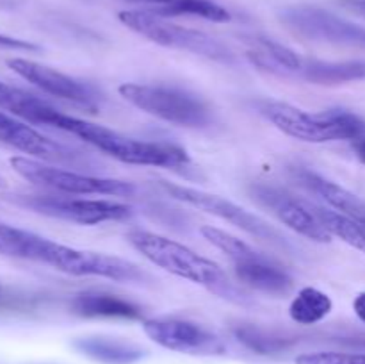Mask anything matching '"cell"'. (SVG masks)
Listing matches in <instances>:
<instances>
[{"label": "cell", "instance_id": "21", "mask_svg": "<svg viewBox=\"0 0 365 364\" xmlns=\"http://www.w3.org/2000/svg\"><path fill=\"white\" fill-rule=\"evenodd\" d=\"M334 310V302L321 289L307 285L299 289L289 305V316L298 325H316Z\"/></svg>", "mask_w": 365, "mask_h": 364}, {"label": "cell", "instance_id": "25", "mask_svg": "<svg viewBox=\"0 0 365 364\" xmlns=\"http://www.w3.org/2000/svg\"><path fill=\"white\" fill-rule=\"evenodd\" d=\"M152 13L160 14V16H192V18H203V20L216 21V24H225L230 21V13L220 6L214 0H178V2L171 4V6L160 7V9H153Z\"/></svg>", "mask_w": 365, "mask_h": 364}, {"label": "cell", "instance_id": "31", "mask_svg": "<svg viewBox=\"0 0 365 364\" xmlns=\"http://www.w3.org/2000/svg\"><path fill=\"white\" fill-rule=\"evenodd\" d=\"M143 2L153 4V6H155V9H160V7H166V6H171V4L178 2V0H143Z\"/></svg>", "mask_w": 365, "mask_h": 364}, {"label": "cell", "instance_id": "20", "mask_svg": "<svg viewBox=\"0 0 365 364\" xmlns=\"http://www.w3.org/2000/svg\"><path fill=\"white\" fill-rule=\"evenodd\" d=\"M73 346L82 355L102 364H134L146 355L145 350L139 348L134 343L103 338V335L78 338Z\"/></svg>", "mask_w": 365, "mask_h": 364}, {"label": "cell", "instance_id": "19", "mask_svg": "<svg viewBox=\"0 0 365 364\" xmlns=\"http://www.w3.org/2000/svg\"><path fill=\"white\" fill-rule=\"evenodd\" d=\"M294 77L319 86H342L365 81V61H319L305 57L302 70Z\"/></svg>", "mask_w": 365, "mask_h": 364}, {"label": "cell", "instance_id": "26", "mask_svg": "<svg viewBox=\"0 0 365 364\" xmlns=\"http://www.w3.org/2000/svg\"><path fill=\"white\" fill-rule=\"evenodd\" d=\"M296 364H365V353L310 352L296 357Z\"/></svg>", "mask_w": 365, "mask_h": 364}, {"label": "cell", "instance_id": "9", "mask_svg": "<svg viewBox=\"0 0 365 364\" xmlns=\"http://www.w3.org/2000/svg\"><path fill=\"white\" fill-rule=\"evenodd\" d=\"M159 186L164 193H168L171 198L178 200V202L187 203V206L205 211V213L212 214V216L220 218V220L228 221L234 227L245 231L246 234L253 236V238L260 239V241L269 243V245L277 246V248L291 250V243L287 241V238L278 228H274L273 225H269L266 220L257 216V214L246 211L245 207L223 198V196L212 195V193L202 191V189L196 188H189V186L173 184V182L168 181H159Z\"/></svg>", "mask_w": 365, "mask_h": 364}, {"label": "cell", "instance_id": "11", "mask_svg": "<svg viewBox=\"0 0 365 364\" xmlns=\"http://www.w3.org/2000/svg\"><path fill=\"white\" fill-rule=\"evenodd\" d=\"M0 143L21 153H27L31 159L43 161V163L77 168L96 166V161L82 150L46 138L32 125L18 120L16 116L6 113V111H0Z\"/></svg>", "mask_w": 365, "mask_h": 364}, {"label": "cell", "instance_id": "30", "mask_svg": "<svg viewBox=\"0 0 365 364\" xmlns=\"http://www.w3.org/2000/svg\"><path fill=\"white\" fill-rule=\"evenodd\" d=\"M342 6L351 9L353 13L365 16V0H342Z\"/></svg>", "mask_w": 365, "mask_h": 364}, {"label": "cell", "instance_id": "5", "mask_svg": "<svg viewBox=\"0 0 365 364\" xmlns=\"http://www.w3.org/2000/svg\"><path fill=\"white\" fill-rule=\"evenodd\" d=\"M120 95L138 109L187 128H205L212 123V111L203 98L187 89L164 84H121Z\"/></svg>", "mask_w": 365, "mask_h": 364}, {"label": "cell", "instance_id": "15", "mask_svg": "<svg viewBox=\"0 0 365 364\" xmlns=\"http://www.w3.org/2000/svg\"><path fill=\"white\" fill-rule=\"evenodd\" d=\"M7 66L20 75L24 81L31 82L43 93L56 98L66 100V102L75 103L82 109L96 111L100 107V95L86 82L77 81L70 75L57 71L53 68L39 64L36 61L24 59V57H13L7 59Z\"/></svg>", "mask_w": 365, "mask_h": 364}, {"label": "cell", "instance_id": "18", "mask_svg": "<svg viewBox=\"0 0 365 364\" xmlns=\"http://www.w3.org/2000/svg\"><path fill=\"white\" fill-rule=\"evenodd\" d=\"M71 313L81 318H110V320H141L143 309L127 298L103 291L78 293L71 300Z\"/></svg>", "mask_w": 365, "mask_h": 364}, {"label": "cell", "instance_id": "22", "mask_svg": "<svg viewBox=\"0 0 365 364\" xmlns=\"http://www.w3.org/2000/svg\"><path fill=\"white\" fill-rule=\"evenodd\" d=\"M234 335L246 348L255 353H260V355H274V353L285 352L296 341L294 338H289L285 334H278V332L246 323L237 325L234 328Z\"/></svg>", "mask_w": 365, "mask_h": 364}, {"label": "cell", "instance_id": "27", "mask_svg": "<svg viewBox=\"0 0 365 364\" xmlns=\"http://www.w3.org/2000/svg\"><path fill=\"white\" fill-rule=\"evenodd\" d=\"M0 49L4 50H27V52H34L39 50L38 45L31 41H25V39L13 38V36H7L0 32Z\"/></svg>", "mask_w": 365, "mask_h": 364}, {"label": "cell", "instance_id": "17", "mask_svg": "<svg viewBox=\"0 0 365 364\" xmlns=\"http://www.w3.org/2000/svg\"><path fill=\"white\" fill-rule=\"evenodd\" d=\"M0 109L29 125L50 128H56L57 118L63 113L41 96L6 82H0Z\"/></svg>", "mask_w": 365, "mask_h": 364}, {"label": "cell", "instance_id": "8", "mask_svg": "<svg viewBox=\"0 0 365 364\" xmlns=\"http://www.w3.org/2000/svg\"><path fill=\"white\" fill-rule=\"evenodd\" d=\"M38 263L48 264L73 277H102L114 282H134V284H143L150 278L138 264L130 261L102 252H89V250L61 245L48 238L43 241Z\"/></svg>", "mask_w": 365, "mask_h": 364}, {"label": "cell", "instance_id": "29", "mask_svg": "<svg viewBox=\"0 0 365 364\" xmlns=\"http://www.w3.org/2000/svg\"><path fill=\"white\" fill-rule=\"evenodd\" d=\"M351 148H353V152H355L356 159H359L360 163L365 164V132L360 136L359 139H355V141L351 143Z\"/></svg>", "mask_w": 365, "mask_h": 364}, {"label": "cell", "instance_id": "14", "mask_svg": "<svg viewBox=\"0 0 365 364\" xmlns=\"http://www.w3.org/2000/svg\"><path fill=\"white\" fill-rule=\"evenodd\" d=\"M250 195L259 206L271 211L282 223L287 225L298 234L316 243L331 241V234L327 231L312 209V203L291 195L285 189L267 184H252Z\"/></svg>", "mask_w": 365, "mask_h": 364}, {"label": "cell", "instance_id": "28", "mask_svg": "<svg viewBox=\"0 0 365 364\" xmlns=\"http://www.w3.org/2000/svg\"><path fill=\"white\" fill-rule=\"evenodd\" d=\"M353 310H355V314L359 316V320L365 323V291L359 293V295L355 296V300H353Z\"/></svg>", "mask_w": 365, "mask_h": 364}, {"label": "cell", "instance_id": "13", "mask_svg": "<svg viewBox=\"0 0 365 364\" xmlns=\"http://www.w3.org/2000/svg\"><path fill=\"white\" fill-rule=\"evenodd\" d=\"M143 330L153 343L171 352L189 355H221L227 352V346L216 332L184 318L163 316L145 320Z\"/></svg>", "mask_w": 365, "mask_h": 364}, {"label": "cell", "instance_id": "3", "mask_svg": "<svg viewBox=\"0 0 365 364\" xmlns=\"http://www.w3.org/2000/svg\"><path fill=\"white\" fill-rule=\"evenodd\" d=\"M259 111L278 131L305 143H353L365 132L364 118L348 109L310 113L287 102L264 100L259 103Z\"/></svg>", "mask_w": 365, "mask_h": 364}, {"label": "cell", "instance_id": "7", "mask_svg": "<svg viewBox=\"0 0 365 364\" xmlns=\"http://www.w3.org/2000/svg\"><path fill=\"white\" fill-rule=\"evenodd\" d=\"M11 166L21 178L31 184L52 189V191L63 193V195H103L130 198L138 193V188L132 182L63 170V168H56L52 164H45L43 161L31 159V157H11Z\"/></svg>", "mask_w": 365, "mask_h": 364}, {"label": "cell", "instance_id": "12", "mask_svg": "<svg viewBox=\"0 0 365 364\" xmlns=\"http://www.w3.org/2000/svg\"><path fill=\"white\" fill-rule=\"evenodd\" d=\"M280 20L287 29L312 41L337 43L365 49V27L314 6L285 7Z\"/></svg>", "mask_w": 365, "mask_h": 364}, {"label": "cell", "instance_id": "6", "mask_svg": "<svg viewBox=\"0 0 365 364\" xmlns=\"http://www.w3.org/2000/svg\"><path fill=\"white\" fill-rule=\"evenodd\" d=\"M118 18H120L125 27L138 32L139 36L160 46L182 50V52H191L195 56L205 57V59L217 61V63H234V54L220 39L212 38V36L205 34L202 31H196V29L173 24V21L166 20L160 14L152 13V11H121Z\"/></svg>", "mask_w": 365, "mask_h": 364}, {"label": "cell", "instance_id": "1", "mask_svg": "<svg viewBox=\"0 0 365 364\" xmlns=\"http://www.w3.org/2000/svg\"><path fill=\"white\" fill-rule=\"evenodd\" d=\"M127 239L143 257H146L155 266L163 268L168 273L195 282L228 302L242 303V305L250 303L248 296L228 280L227 273L220 264L200 256L189 246L155 234V232L139 231V228L128 232Z\"/></svg>", "mask_w": 365, "mask_h": 364}, {"label": "cell", "instance_id": "23", "mask_svg": "<svg viewBox=\"0 0 365 364\" xmlns=\"http://www.w3.org/2000/svg\"><path fill=\"white\" fill-rule=\"evenodd\" d=\"M45 238L0 221V256L38 261Z\"/></svg>", "mask_w": 365, "mask_h": 364}, {"label": "cell", "instance_id": "10", "mask_svg": "<svg viewBox=\"0 0 365 364\" xmlns=\"http://www.w3.org/2000/svg\"><path fill=\"white\" fill-rule=\"evenodd\" d=\"M11 202L45 216L78 225H100L128 220L134 209L127 203L103 198H71L70 195H13Z\"/></svg>", "mask_w": 365, "mask_h": 364}, {"label": "cell", "instance_id": "2", "mask_svg": "<svg viewBox=\"0 0 365 364\" xmlns=\"http://www.w3.org/2000/svg\"><path fill=\"white\" fill-rule=\"evenodd\" d=\"M57 131L68 132L84 139L88 145L95 146L102 153L114 157L125 164L155 168H185L191 159L185 148L164 141H143L120 132L107 128L103 125L91 123L82 118L61 113L56 121Z\"/></svg>", "mask_w": 365, "mask_h": 364}, {"label": "cell", "instance_id": "24", "mask_svg": "<svg viewBox=\"0 0 365 364\" xmlns=\"http://www.w3.org/2000/svg\"><path fill=\"white\" fill-rule=\"evenodd\" d=\"M312 209L331 236H337L344 243L351 245L353 248L365 253V225L359 223V221L351 220V218L344 216L341 213H335V211H328L324 207L316 206V203H312Z\"/></svg>", "mask_w": 365, "mask_h": 364}, {"label": "cell", "instance_id": "16", "mask_svg": "<svg viewBox=\"0 0 365 364\" xmlns=\"http://www.w3.org/2000/svg\"><path fill=\"white\" fill-rule=\"evenodd\" d=\"M294 177L303 188H307L310 193L319 196L323 202L334 207L337 213L365 225V200L356 196L355 193L342 188L341 184L323 177V175L316 173V171L305 170V168L294 170Z\"/></svg>", "mask_w": 365, "mask_h": 364}, {"label": "cell", "instance_id": "4", "mask_svg": "<svg viewBox=\"0 0 365 364\" xmlns=\"http://www.w3.org/2000/svg\"><path fill=\"white\" fill-rule=\"evenodd\" d=\"M200 232L210 245L221 250L234 263L235 277L239 282L269 296H285L292 291L294 280L277 261L257 252L242 239L212 225H205L200 228Z\"/></svg>", "mask_w": 365, "mask_h": 364}]
</instances>
